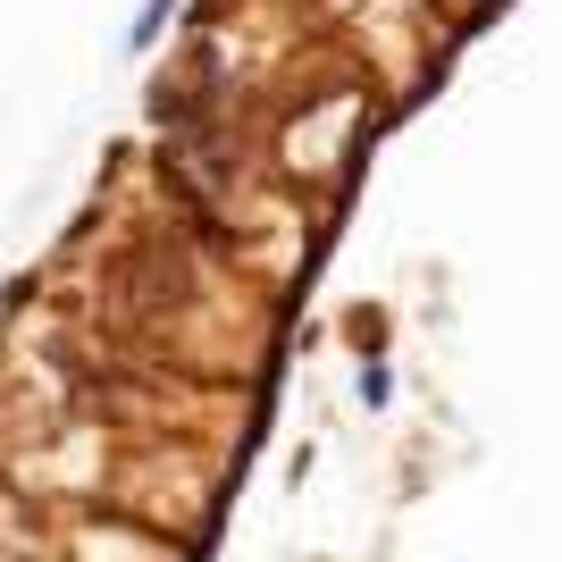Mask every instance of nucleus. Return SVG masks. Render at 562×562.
Here are the masks:
<instances>
[{"label":"nucleus","mask_w":562,"mask_h":562,"mask_svg":"<svg viewBox=\"0 0 562 562\" xmlns=\"http://www.w3.org/2000/svg\"><path fill=\"white\" fill-rule=\"evenodd\" d=\"M168 9H177V0H151V9H143V18H135V25H126V43H135V50H143V43H151V34H160V25H168Z\"/></svg>","instance_id":"1"}]
</instances>
